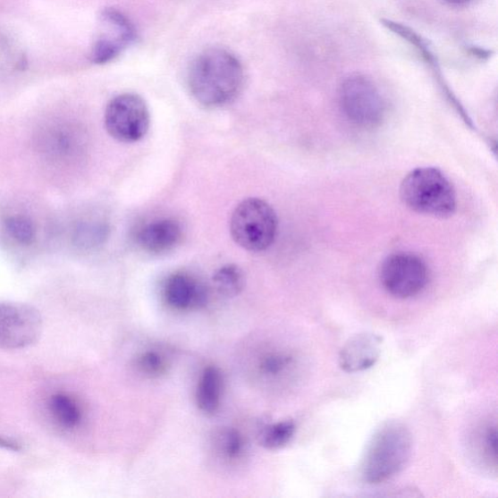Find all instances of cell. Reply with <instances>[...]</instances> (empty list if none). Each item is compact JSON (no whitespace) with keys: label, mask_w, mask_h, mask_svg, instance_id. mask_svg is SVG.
Segmentation results:
<instances>
[{"label":"cell","mask_w":498,"mask_h":498,"mask_svg":"<svg viewBox=\"0 0 498 498\" xmlns=\"http://www.w3.org/2000/svg\"><path fill=\"white\" fill-rule=\"evenodd\" d=\"M245 70L236 55L224 48H209L192 62L187 84L198 104L219 108L233 103L245 85Z\"/></svg>","instance_id":"obj_1"},{"label":"cell","mask_w":498,"mask_h":498,"mask_svg":"<svg viewBox=\"0 0 498 498\" xmlns=\"http://www.w3.org/2000/svg\"><path fill=\"white\" fill-rule=\"evenodd\" d=\"M410 431L401 423L383 426L372 437L362 464L365 482L378 485L401 473L412 455Z\"/></svg>","instance_id":"obj_2"},{"label":"cell","mask_w":498,"mask_h":498,"mask_svg":"<svg viewBox=\"0 0 498 498\" xmlns=\"http://www.w3.org/2000/svg\"><path fill=\"white\" fill-rule=\"evenodd\" d=\"M403 203L418 214L444 218L457 208L455 190L435 168H418L408 173L401 186Z\"/></svg>","instance_id":"obj_3"},{"label":"cell","mask_w":498,"mask_h":498,"mask_svg":"<svg viewBox=\"0 0 498 498\" xmlns=\"http://www.w3.org/2000/svg\"><path fill=\"white\" fill-rule=\"evenodd\" d=\"M278 225L274 208L259 198H248L241 202L230 219L232 238L250 252L268 249L274 241Z\"/></svg>","instance_id":"obj_4"},{"label":"cell","mask_w":498,"mask_h":498,"mask_svg":"<svg viewBox=\"0 0 498 498\" xmlns=\"http://www.w3.org/2000/svg\"><path fill=\"white\" fill-rule=\"evenodd\" d=\"M342 113L352 122L364 128L381 123L385 114L384 99L369 77L351 74L342 81L339 91Z\"/></svg>","instance_id":"obj_5"},{"label":"cell","mask_w":498,"mask_h":498,"mask_svg":"<svg viewBox=\"0 0 498 498\" xmlns=\"http://www.w3.org/2000/svg\"><path fill=\"white\" fill-rule=\"evenodd\" d=\"M105 125L110 136L124 143L145 138L150 127L148 106L140 96L125 93L116 96L106 108Z\"/></svg>","instance_id":"obj_6"},{"label":"cell","mask_w":498,"mask_h":498,"mask_svg":"<svg viewBox=\"0 0 498 498\" xmlns=\"http://www.w3.org/2000/svg\"><path fill=\"white\" fill-rule=\"evenodd\" d=\"M380 281L391 295L407 299L422 292L428 283V270L425 261L416 254H392L382 264Z\"/></svg>","instance_id":"obj_7"},{"label":"cell","mask_w":498,"mask_h":498,"mask_svg":"<svg viewBox=\"0 0 498 498\" xmlns=\"http://www.w3.org/2000/svg\"><path fill=\"white\" fill-rule=\"evenodd\" d=\"M42 317L23 303H0V349L20 350L35 344L42 333Z\"/></svg>","instance_id":"obj_8"},{"label":"cell","mask_w":498,"mask_h":498,"mask_svg":"<svg viewBox=\"0 0 498 498\" xmlns=\"http://www.w3.org/2000/svg\"><path fill=\"white\" fill-rule=\"evenodd\" d=\"M101 32L94 42L91 60L96 64L114 61L137 39V30L122 11L106 7L98 16Z\"/></svg>","instance_id":"obj_9"},{"label":"cell","mask_w":498,"mask_h":498,"mask_svg":"<svg viewBox=\"0 0 498 498\" xmlns=\"http://www.w3.org/2000/svg\"><path fill=\"white\" fill-rule=\"evenodd\" d=\"M164 298L177 311L201 308L207 303L208 291L203 282L190 274L179 272L169 276L164 285Z\"/></svg>","instance_id":"obj_10"},{"label":"cell","mask_w":498,"mask_h":498,"mask_svg":"<svg viewBox=\"0 0 498 498\" xmlns=\"http://www.w3.org/2000/svg\"><path fill=\"white\" fill-rule=\"evenodd\" d=\"M383 338L377 334L361 333L353 336L341 350V368L348 373L370 369L380 359Z\"/></svg>","instance_id":"obj_11"},{"label":"cell","mask_w":498,"mask_h":498,"mask_svg":"<svg viewBox=\"0 0 498 498\" xmlns=\"http://www.w3.org/2000/svg\"><path fill=\"white\" fill-rule=\"evenodd\" d=\"M182 227L176 220L164 218L152 221L138 233L139 246L152 254L167 253L180 245Z\"/></svg>","instance_id":"obj_12"},{"label":"cell","mask_w":498,"mask_h":498,"mask_svg":"<svg viewBox=\"0 0 498 498\" xmlns=\"http://www.w3.org/2000/svg\"><path fill=\"white\" fill-rule=\"evenodd\" d=\"M223 391V374L210 365L204 369L197 387L196 401L200 411L207 416L215 415L220 408Z\"/></svg>","instance_id":"obj_13"},{"label":"cell","mask_w":498,"mask_h":498,"mask_svg":"<svg viewBox=\"0 0 498 498\" xmlns=\"http://www.w3.org/2000/svg\"><path fill=\"white\" fill-rule=\"evenodd\" d=\"M214 284L216 291L226 297L239 295L245 286V274L235 264H227L219 268L214 274Z\"/></svg>","instance_id":"obj_14"},{"label":"cell","mask_w":498,"mask_h":498,"mask_svg":"<svg viewBox=\"0 0 498 498\" xmlns=\"http://www.w3.org/2000/svg\"><path fill=\"white\" fill-rule=\"evenodd\" d=\"M49 406L51 413L61 426L74 428L81 422L80 408L71 396L64 393L54 394Z\"/></svg>","instance_id":"obj_15"},{"label":"cell","mask_w":498,"mask_h":498,"mask_svg":"<svg viewBox=\"0 0 498 498\" xmlns=\"http://www.w3.org/2000/svg\"><path fill=\"white\" fill-rule=\"evenodd\" d=\"M296 433V425L293 420H282L266 426L261 434V444L268 450H279L285 447Z\"/></svg>","instance_id":"obj_16"},{"label":"cell","mask_w":498,"mask_h":498,"mask_svg":"<svg viewBox=\"0 0 498 498\" xmlns=\"http://www.w3.org/2000/svg\"><path fill=\"white\" fill-rule=\"evenodd\" d=\"M294 358L285 351H272L266 354L259 363L260 373L270 379L282 377L293 367Z\"/></svg>","instance_id":"obj_17"},{"label":"cell","mask_w":498,"mask_h":498,"mask_svg":"<svg viewBox=\"0 0 498 498\" xmlns=\"http://www.w3.org/2000/svg\"><path fill=\"white\" fill-rule=\"evenodd\" d=\"M139 371L149 378H159L168 372V359L156 350H148L137 359Z\"/></svg>","instance_id":"obj_18"},{"label":"cell","mask_w":498,"mask_h":498,"mask_svg":"<svg viewBox=\"0 0 498 498\" xmlns=\"http://www.w3.org/2000/svg\"><path fill=\"white\" fill-rule=\"evenodd\" d=\"M108 226L103 223H87L76 230L77 245L84 249H94L103 245L108 236Z\"/></svg>","instance_id":"obj_19"},{"label":"cell","mask_w":498,"mask_h":498,"mask_svg":"<svg viewBox=\"0 0 498 498\" xmlns=\"http://www.w3.org/2000/svg\"><path fill=\"white\" fill-rule=\"evenodd\" d=\"M5 227L11 237L29 246L37 237V227L32 220L25 215H13L5 220Z\"/></svg>","instance_id":"obj_20"},{"label":"cell","mask_w":498,"mask_h":498,"mask_svg":"<svg viewBox=\"0 0 498 498\" xmlns=\"http://www.w3.org/2000/svg\"><path fill=\"white\" fill-rule=\"evenodd\" d=\"M219 451L229 460H240L246 450L245 437L235 428H227L219 435Z\"/></svg>","instance_id":"obj_21"},{"label":"cell","mask_w":498,"mask_h":498,"mask_svg":"<svg viewBox=\"0 0 498 498\" xmlns=\"http://www.w3.org/2000/svg\"><path fill=\"white\" fill-rule=\"evenodd\" d=\"M485 453L496 467L497 463V431L495 427H488L484 435Z\"/></svg>","instance_id":"obj_22"},{"label":"cell","mask_w":498,"mask_h":498,"mask_svg":"<svg viewBox=\"0 0 498 498\" xmlns=\"http://www.w3.org/2000/svg\"><path fill=\"white\" fill-rule=\"evenodd\" d=\"M0 448L13 452H18L21 449L17 442L4 438L2 436H0Z\"/></svg>","instance_id":"obj_23"},{"label":"cell","mask_w":498,"mask_h":498,"mask_svg":"<svg viewBox=\"0 0 498 498\" xmlns=\"http://www.w3.org/2000/svg\"><path fill=\"white\" fill-rule=\"evenodd\" d=\"M444 2L453 6H463L468 4L471 0H444Z\"/></svg>","instance_id":"obj_24"}]
</instances>
